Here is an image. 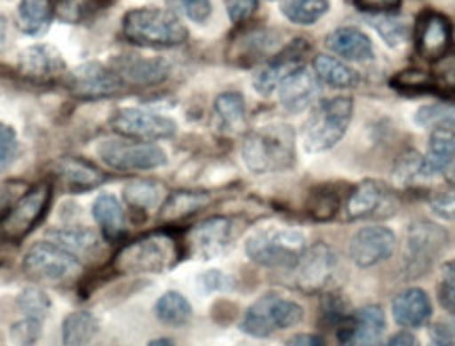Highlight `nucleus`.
<instances>
[{"label":"nucleus","mask_w":455,"mask_h":346,"mask_svg":"<svg viewBox=\"0 0 455 346\" xmlns=\"http://www.w3.org/2000/svg\"><path fill=\"white\" fill-rule=\"evenodd\" d=\"M100 332L98 317L89 310H74L61 321V342L64 346H89Z\"/></svg>","instance_id":"c756f323"},{"label":"nucleus","mask_w":455,"mask_h":346,"mask_svg":"<svg viewBox=\"0 0 455 346\" xmlns=\"http://www.w3.org/2000/svg\"><path fill=\"white\" fill-rule=\"evenodd\" d=\"M123 34L140 47L169 49L188 41V30L173 11L161 7L131 9L123 17Z\"/></svg>","instance_id":"20e7f679"},{"label":"nucleus","mask_w":455,"mask_h":346,"mask_svg":"<svg viewBox=\"0 0 455 346\" xmlns=\"http://www.w3.org/2000/svg\"><path fill=\"white\" fill-rule=\"evenodd\" d=\"M110 127L121 138L140 141L169 140L178 133V125H175L173 118L140 110V108H121V110H116L110 117Z\"/></svg>","instance_id":"9b49d317"},{"label":"nucleus","mask_w":455,"mask_h":346,"mask_svg":"<svg viewBox=\"0 0 455 346\" xmlns=\"http://www.w3.org/2000/svg\"><path fill=\"white\" fill-rule=\"evenodd\" d=\"M392 317L398 326L407 330L424 327L432 317V302L428 294L419 287H407L392 300Z\"/></svg>","instance_id":"5701e85b"},{"label":"nucleus","mask_w":455,"mask_h":346,"mask_svg":"<svg viewBox=\"0 0 455 346\" xmlns=\"http://www.w3.org/2000/svg\"><path fill=\"white\" fill-rule=\"evenodd\" d=\"M447 181H449V184H451L453 189H455V163H453L451 167L447 169Z\"/></svg>","instance_id":"052dcab7"},{"label":"nucleus","mask_w":455,"mask_h":346,"mask_svg":"<svg viewBox=\"0 0 455 346\" xmlns=\"http://www.w3.org/2000/svg\"><path fill=\"white\" fill-rule=\"evenodd\" d=\"M244 252L255 264L266 269L293 270L301 253L306 252V235L291 226L266 224L247 237Z\"/></svg>","instance_id":"7ed1b4c3"},{"label":"nucleus","mask_w":455,"mask_h":346,"mask_svg":"<svg viewBox=\"0 0 455 346\" xmlns=\"http://www.w3.org/2000/svg\"><path fill=\"white\" fill-rule=\"evenodd\" d=\"M301 319L304 309L299 302L278 292H268L244 310L241 330L253 338H268L272 334L298 326Z\"/></svg>","instance_id":"423d86ee"},{"label":"nucleus","mask_w":455,"mask_h":346,"mask_svg":"<svg viewBox=\"0 0 455 346\" xmlns=\"http://www.w3.org/2000/svg\"><path fill=\"white\" fill-rule=\"evenodd\" d=\"M93 218L98 222L101 235L108 241H116L118 237L124 235L127 230V215H124V207L121 205L114 195H100L93 203Z\"/></svg>","instance_id":"cd10ccee"},{"label":"nucleus","mask_w":455,"mask_h":346,"mask_svg":"<svg viewBox=\"0 0 455 346\" xmlns=\"http://www.w3.org/2000/svg\"><path fill=\"white\" fill-rule=\"evenodd\" d=\"M339 272V258L327 243H315L306 247L298 264L293 266L295 286L304 294L325 292L333 286Z\"/></svg>","instance_id":"9d476101"},{"label":"nucleus","mask_w":455,"mask_h":346,"mask_svg":"<svg viewBox=\"0 0 455 346\" xmlns=\"http://www.w3.org/2000/svg\"><path fill=\"white\" fill-rule=\"evenodd\" d=\"M17 72L26 81L47 84L66 76V61L53 44H32L17 58Z\"/></svg>","instance_id":"dca6fc26"},{"label":"nucleus","mask_w":455,"mask_h":346,"mask_svg":"<svg viewBox=\"0 0 455 346\" xmlns=\"http://www.w3.org/2000/svg\"><path fill=\"white\" fill-rule=\"evenodd\" d=\"M228 17L235 24H243V21L251 20L258 11V0H224Z\"/></svg>","instance_id":"8fccbe9b"},{"label":"nucleus","mask_w":455,"mask_h":346,"mask_svg":"<svg viewBox=\"0 0 455 346\" xmlns=\"http://www.w3.org/2000/svg\"><path fill=\"white\" fill-rule=\"evenodd\" d=\"M26 192V186L21 181H3L0 184V220L11 212V207L15 205L17 198Z\"/></svg>","instance_id":"09e8293b"},{"label":"nucleus","mask_w":455,"mask_h":346,"mask_svg":"<svg viewBox=\"0 0 455 346\" xmlns=\"http://www.w3.org/2000/svg\"><path fill=\"white\" fill-rule=\"evenodd\" d=\"M329 11V0H283L281 13L291 24L312 26Z\"/></svg>","instance_id":"4c0bfd02"},{"label":"nucleus","mask_w":455,"mask_h":346,"mask_svg":"<svg viewBox=\"0 0 455 346\" xmlns=\"http://www.w3.org/2000/svg\"><path fill=\"white\" fill-rule=\"evenodd\" d=\"M21 266L26 275L38 283H70L83 272L81 260L49 239L30 245Z\"/></svg>","instance_id":"0eeeda50"},{"label":"nucleus","mask_w":455,"mask_h":346,"mask_svg":"<svg viewBox=\"0 0 455 346\" xmlns=\"http://www.w3.org/2000/svg\"><path fill=\"white\" fill-rule=\"evenodd\" d=\"M169 7L175 15H184L195 24H204L213 13L212 0H169Z\"/></svg>","instance_id":"79ce46f5"},{"label":"nucleus","mask_w":455,"mask_h":346,"mask_svg":"<svg viewBox=\"0 0 455 346\" xmlns=\"http://www.w3.org/2000/svg\"><path fill=\"white\" fill-rule=\"evenodd\" d=\"M310 213L315 220H331L339 209V198L329 190L315 192L310 201Z\"/></svg>","instance_id":"49530a36"},{"label":"nucleus","mask_w":455,"mask_h":346,"mask_svg":"<svg viewBox=\"0 0 455 346\" xmlns=\"http://www.w3.org/2000/svg\"><path fill=\"white\" fill-rule=\"evenodd\" d=\"M432 340L439 344L455 346V321H439L432 327Z\"/></svg>","instance_id":"864d4df0"},{"label":"nucleus","mask_w":455,"mask_h":346,"mask_svg":"<svg viewBox=\"0 0 455 346\" xmlns=\"http://www.w3.org/2000/svg\"><path fill=\"white\" fill-rule=\"evenodd\" d=\"M64 83L78 100H106L124 87L110 66L98 64V61H87L74 68L72 72H66Z\"/></svg>","instance_id":"f8f14e48"},{"label":"nucleus","mask_w":455,"mask_h":346,"mask_svg":"<svg viewBox=\"0 0 455 346\" xmlns=\"http://www.w3.org/2000/svg\"><path fill=\"white\" fill-rule=\"evenodd\" d=\"M11 338L17 346H32L38 342L43 334V321L32 319V317H21L11 326Z\"/></svg>","instance_id":"37998d69"},{"label":"nucleus","mask_w":455,"mask_h":346,"mask_svg":"<svg viewBox=\"0 0 455 346\" xmlns=\"http://www.w3.org/2000/svg\"><path fill=\"white\" fill-rule=\"evenodd\" d=\"M386 332V315L382 306L367 304L356 313L338 323V340L341 346H375L382 342Z\"/></svg>","instance_id":"ddd939ff"},{"label":"nucleus","mask_w":455,"mask_h":346,"mask_svg":"<svg viewBox=\"0 0 455 346\" xmlns=\"http://www.w3.org/2000/svg\"><path fill=\"white\" fill-rule=\"evenodd\" d=\"M308 51V44H304L301 41H293L287 47H283L275 58L266 61V66L261 70L255 72L253 76V87L259 95H268L275 93L284 78L291 75L293 70H298L299 66H304V55Z\"/></svg>","instance_id":"aec40b11"},{"label":"nucleus","mask_w":455,"mask_h":346,"mask_svg":"<svg viewBox=\"0 0 455 346\" xmlns=\"http://www.w3.org/2000/svg\"><path fill=\"white\" fill-rule=\"evenodd\" d=\"M415 125L424 129H451L455 132V106L428 104L415 112Z\"/></svg>","instance_id":"58836bf2"},{"label":"nucleus","mask_w":455,"mask_h":346,"mask_svg":"<svg viewBox=\"0 0 455 346\" xmlns=\"http://www.w3.org/2000/svg\"><path fill=\"white\" fill-rule=\"evenodd\" d=\"M17 150H20V144H17L15 129L7 123H0V172L15 161Z\"/></svg>","instance_id":"de8ad7c7"},{"label":"nucleus","mask_w":455,"mask_h":346,"mask_svg":"<svg viewBox=\"0 0 455 346\" xmlns=\"http://www.w3.org/2000/svg\"><path fill=\"white\" fill-rule=\"evenodd\" d=\"M241 157L255 175L278 173L295 163V133L289 125L270 123L247 133L241 146Z\"/></svg>","instance_id":"f257e3e1"},{"label":"nucleus","mask_w":455,"mask_h":346,"mask_svg":"<svg viewBox=\"0 0 455 346\" xmlns=\"http://www.w3.org/2000/svg\"><path fill=\"white\" fill-rule=\"evenodd\" d=\"M213 112L221 132L226 133H238L247 123V104L238 91H226V93L218 95Z\"/></svg>","instance_id":"2f4dec72"},{"label":"nucleus","mask_w":455,"mask_h":346,"mask_svg":"<svg viewBox=\"0 0 455 346\" xmlns=\"http://www.w3.org/2000/svg\"><path fill=\"white\" fill-rule=\"evenodd\" d=\"M312 68H315L318 81L329 84V87L350 89L358 84L356 72L350 66H346L344 61L333 58V55H316L315 61H312Z\"/></svg>","instance_id":"473e14b6"},{"label":"nucleus","mask_w":455,"mask_h":346,"mask_svg":"<svg viewBox=\"0 0 455 346\" xmlns=\"http://www.w3.org/2000/svg\"><path fill=\"white\" fill-rule=\"evenodd\" d=\"M278 101L287 112H304L306 108L315 104L318 95V83L308 68L299 66L298 70H293L284 81L278 84Z\"/></svg>","instance_id":"4be33fe9"},{"label":"nucleus","mask_w":455,"mask_h":346,"mask_svg":"<svg viewBox=\"0 0 455 346\" xmlns=\"http://www.w3.org/2000/svg\"><path fill=\"white\" fill-rule=\"evenodd\" d=\"M53 11L49 0H21L17 9V24L30 36H41L49 30Z\"/></svg>","instance_id":"f704fd0d"},{"label":"nucleus","mask_w":455,"mask_h":346,"mask_svg":"<svg viewBox=\"0 0 455 346\" xmlns=\"http://www.w3.org/2000/svg\"><path fill=\"white\" fill-rule=\"evenodd\" d=\"M396 247V237L395 232L386 226L371 224L363 226L361 230H356L350 239V258L352 262L361 269H371L388 260L395 253Z\"/></svg>","instance_id":"2eb2a0df"},{"label":"nucleus","mask_w":455,"mask_h":346,"mask_svg":"<svg viewBox=\"0 0 455 346\" xmlns=\"http://www.w3.org/2000/svg\"><path fill=\"white\" fill-rule=\"evenodd\" d=\"M156 319L169 327H184L192 319V304L180 292H164L155 304Z\"/></svg>","instance_id":"c9c22d12"},{"label":"nucleus","mask_w":455,"mask_h":346,"mask_svg":"<svg viewBox=\"0 0 455 346\" xmlns=\"http://www.w3.org/2000/svg\"><path fill=\"white\" fill-rule=\"evenodd\" d=\"M44 239L57 243V245L64 247L66 252H70L76 258L93 256L95 249L100 247L98 232L84 229V226H66V229L49 230Z\"/></svg>","instance_id":"c85d7f7f"},{"label":"nucleus","mask_w":455,"mask_h":346,"mask_svg":"<svg viewBox=\"0 0 455 346\" xmlns=\"http://www.w3.org/2000/svg\"><path fill=\"white\" fill-rule=\"evenodd\" d=\"M100 161L114 172H152L167 165V155L155 141L129 138L101 140L98 144Z\"/></svg>","instance_id":"6e6552de"},{"label":"nucleus","mask_w":455,"mask_h":346,"mask_svg":"<svg viewBox=\"0 0 455 346\" xmlns=\"http://www.w3.org/2000/svg\"><path fill=\"white\" fill-rule=\"evenodd\" d=\"M325 44L329 51H333L335 55H339L341 60L350 61H369L373 60V44L371 38L365 32H361L358 28L346 26L333 30L325 38Z\"/></svg>","instance_id":"393cba45"},{"label":"nucleus","mask_w":455,"mask_h":346,"mask_svg":"<svg viewBox=\"0 0 455 346\" xmlns=\"http://www.w3.org/2000/svg\"><path fill=\"white\" fill-rule=\"evenodd\" d=\"M352 110L355 106L348 95H335V98L318 101L301 129L304 150L310 155H318V152L333 149L348 132Z\"/></svg>","instance_id":"39448f33"},{"label":"nucleus","mask_w":455,"mask_h":346,"mask_svg":"<svg viewBox=\"0 0 455 346\" xmlns=\"http://www.w3.org/2000/svg\"><path fill=\"white\" fill-rule=\"evenodd\" d=\"M55 173L68 192H89L106 181V175L98 167L76 157L60 158Z\"/></svg>","instance_id":"b1692460"},{"label":"nucleus","mask_w":455,"mask_h":346,"mask_svg":"<svg viewBox=\"0 0 455 346\" xmlns=\"http://www.w3.org/2000/svg\"><path fill=\"white\" fill-rule=\"evenodd\" d=\"M445 243V232L430 222H418L409 229L405 243V264L411 277H419L430 269L432 260Z\"/></svg>","instance_id":"a211bd4d"},{"label":"nucleus","mask_w":455,"mask_h":346,"mask_svg":"<svg viewBox=\"0 0 455 346\" xmlns=\"http://www.w3.org/2000/svg\"><path fill=\"white\" fill-rule=\"evenodd\" d=\"M453 43L451 21L445 15L426 11L419 15L418 28H415V49L428 61H439L447 58Z\"/></svg>","instance_id":"f3484780"},{"label":"nucleus","mask_w":455,"mask_h":346,"mask_svg":"<svg viewBox=\"0 0 455 346\" xmlns=\"http://www.w3.org/2000/svg\"><path fill=\"white\" fill-rule=\"evenodd\" d=\"M148 346H175V342L171 338H155L152 342H148Z\"/></svg>","instance_id":"bf43d9fd"},{"label":"nucleus","mask_w":455,"mask_h":346,"mask_svg":"<svg viewBox=\"0 0 455 346\" xmlns=\"http://www.w3.org/2000/svg\"><path fill=\"white\" fill-rule=\"evenodd\" d=\"M9 44V21L0 17V51Z\"/></svg>","instance_id":"13d9d810"},{"label":"nucleus","mask_w":455,"mask_h":346,"mask_svg":"<svg viewBox=\"0 0 455 346\" xmlns=\"http://www.w3.org/2000/svg\"><path fill=\"white\" fill-rule=\"evenodd\" d=\"M181 243L167 230L150 232L124 245L114 258L112 269L118 275H158L180 262Z\"/></svg>","instance_id":"f03ea898"},{"label":"nucleus","mask_w":455,"mask_h":346,"mask_svg":"<svg viewBox=\"0 0 455 346\" xmlns=\"http://www.w3.org/2000/svg\"><path fill=\"white\" fill-rule=\"evenodd\" d=\"M287 346H325V340L315 336V334H298V336L289 340Z\"/></svg>","instance_id":"4d7b16f0"},{"label":"nucleus","mask_w":455,"mask_h":346,"mask_svg":"<svg viewBox=\"0 0 455 346\" xmlns=\"http://www.w3.org/2000/svg\"><path fill=\"white\" fill-rule=\"evenodd\" d=\"M392 87L398 91H426L432 89L436 84L435 76L422 70H403L390 81Z\"/></svg>","instance_id":"c03bdc74"},{"label":"nucleus","mask_w":455,"mask_h":346,"mask_svg":"<svg viewBox=\"0 0 455 346\" xmlns=\"http://www.w3.org/2000/svg\"><path fill=\"white\" fill-rule=\"evenodd\" d=\"M15 304L17 309L21 310V315L32 317V319H38V321H44V317L49 315V309H51L49 296L43 292V289H36V287L24 289V292L17 296Z\"/></svg>","instance_id":"a19ab883"},{"label":"nucleus","mask_w":455,"mask_h":346,"mask_svg":"<svg viewBox=\"0 0 455 346\" xmlns=\"http://www.w3.org/2000/svg\"><path fill=\"white\" fill-rule=\"evenodd\" d=\"M369 24H371V28H375V32H378L379 36L384 38V43L390 44V47H398V44L405 43L407 38L405 21H401L392 13L371 15L369 17Z\"/></svg>","instance_id":"ea45409f"},{"label":"nucleus","mask_w":455,"mask_h":346,"mask_svg":"<svg viewBox=\"0 0 455 346\" xmlns=\"http://www.w3.org/2000/svg\"><path fill=\"white\" fill-rule=\"evenodd\" d=\"M388 198V189L378 180H365L352 190L346 203V212H348L350 220H363L371 218L373 213L379 212L384 201Z\"/></svg>","instance_id":"bb28decb"},{"label":"nucleus","mask_w":455,"mask_h":346,"mask_svg":"<svg viewBox=\"0 0 455 346\" xmlns=\"http://www.w3.org/2000/svg\"><path fill=\"white\" fill-rule=\"evenodd\" d=\"M228 283H230V281H228L224 272H220V270H209L201 277V286L207 294L221 292V289L228 287Z\"/></svg>","instance_id":"5fc2aeb1"},{"label":"nucleus","mask_w":455,"mask_h":346,"mask_svg":"<svg viewBox=\"0 0 455 346\" xmlns=\"http://www.w3.org/2000/svg\"><path fill=\"white\" fill-rule=\"evenodd\" d=\"M439 302L447 313L455 317V260L443 264L439 279Z\"/></svg>","instance_id":"a18cd8bd"},{"label":"nucleus","mask_w":455,"mask_h":346,"mask_svg":"<svg viewBox=\"0 0 455 346\" xmlns=\"http://www.w3.org/2000/svg\"><path fill=\"white\" fill-rule=\"evenodd\" d=\"M355 4L371 15L395 13V11L401 9V0H355Z\"/></svg>","instance_id":"603ef678"},{"label":"nucleus","mask_w":455,"mask_h":346,"mask_svg":"<svg viewBox=\"0 0 455 346\" xmlns=\"http://www.w3.org/2000/svg\"><path fill=\"white\" fill-rule=\"evenodd\" d=\"M53 17L64 24H84L91 17L98 15L106 0H49Z\"/></svg>","instance_id":"e433bc0d"},{"label":"nucleus","mask_w":455,"mask_h":346,"mask_svg":"<svg viewBox=\"0 0 455 346\" xmlns=\"http://www.w3.org/2000/svg\"><path fill=\"white\" fill-rule=\"evenodd\" d=\"M455 163V132L435 129L430 135L428 150L419 163V175H436L447 172Z\"/></svg>","instance_id":"a878e982"},{"label":"nucleus","mask_w":455,"mask_h":346,"mask_svg":"<svg viewBox=\"0 0 455 346\" xmlns=\"http://www.w3.org/2000/svg\"><path fill=\"white\" fill-rule=\"evenodd\" d=\"M209 203V195L201 190H178L169 198H164L161 205L163 222H180V220L190 218Z\"/></svg>","instance_id":"7c9ffc66"},{"label":"nucleus","mask_w":455,"mask_h":346,"mask_svg":"<svg viewBox=\"0 0 455 346\" xmlns=\"http://www.w3.org/2000/svg\"><path fill=\"white\" fill-rule=\"evenodd\" d=\"M281 49V34L276 30L253 28V30H247L243 32L241 36H236V41L230 49V58L238 61V64L249 66L255 64V61L272 60Z\"/></svg>","instance_id":"412c9836"},{"label":"nucleus","mask_w":455,"mask_h":346,"mask_svg":"<svg viewBox=\"0 0 455 346\" xmlns=\"http://www.w3.org/2000/svg\"><path fill=\"white\" fill-rule=\"evenodd\" d=\"M124 87H155L169 76L171 66L163 58H141V55H116L110 61Z\"/></svg>","instance_id":"6ab92c4d"},{"label":"nucleus","mask_w":455,"mask_h":346,"mask_svg":"<svg viewBox=\"0 0 455 346\" xmlns=\"http://www.w3.org/2000/svg\"><path fill=\"white\" fill-rule=\"evenodd\" d=\"M235 243V222L230 218H209L188 232L186 247L195 258L213 260L226 253Z\"/></svg>","instance_id":"4468645a"},{"label":"nucleus","mask_w":455,"mask_h":346,"mask_svg":"<svg viewBox=\"0 0 455 346\" xmlns=\"http://www.w3.org/2000/svg\"><path fill=\"white\" fill-rule=\"evenodd\" d=\"M124 201L131 209L152 212L164 203V189L155 180H131L123 190Z\"/></svg>","instance_id":"72a5a7b5"},{"label":"nucleus","mask_w":455,"mask_h":346,"mask_svg":"<svg viewBox=\"0 0 455 346\" xmlns=\"http://www.w3.org/2000/svg\"><path fill=\"white\" fill-rule=\"evenodd\" d=\"M432 213L439 215L441 220H455V189L447 192H439L430 198Z\"/></svg>","instance_id":"3c124183"},{"label":"nucleus","mask_w":455,"mask_h":346,"mask_svg":"<svg viewBox=\"0 0 455 346\" xmlns=\"http://www.w3.org/2000/svg\"><path fill=\"white\" fill-rule=\"evenodd\" d=\"M379 346H419V342L411 332H398L392 334V336L388 340H384Z\"/></svg>","instance_id":"6e6d98bb"},{"label":"nucleus","mask_w":455,"mask_h":346,"mask_svg":"<svg viewBox=\"0 0 455 346\" xmlns=\"http://www.w3.org/2000/svg\"><path fill=\"white\" fill-rule=\"evenodd\" d=\"M430 346H447V344H439V342H432Z\"/></svg>","instance_id":"680f3d73"},{"label":"nucleus","mask_w":455,"mask_h":346,"mask_svg":"<svg viewBox=\"0 0 455 346\" xmlns=\"http://www.w3.org/2000/svg\"><path fill=\"white\" fill-rule=\"evenodd\" d=\"M51 203V184L43 181L34 189H28L24 195L17 198V203L11 207V212L0 220V230L3 237L11 243L24 241L30 232L36 229L47 213Z\"/></svg>","instance_id":"1a4fd4ad"}]
</instances>
